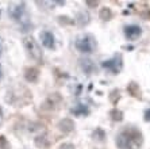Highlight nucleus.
<instances>
[{
    "label": "nucleus",
    "mask_w": 150,
    "mask_h": 149,
    "mask_svg": "<svg viewBox=\"0 0 150 149\" xmlns=\"http://www.w3.org/2000/svg\"><path fill=\"white\" fill-rule=\"evenodd\" d=\"M143 137L135 128H126L116 137V146L119 149H139L142 146Z\"/></svg>",
    "instance_id": "obj_1"
},
{
    "label": "nucleus",
    "mask_w": 150,
    "mask_h": 149,
    "mask_svg": "<svg viewBox=\"0 0 150 149\" xmlns=\"http://www.w3.org/2000/svg\"><path fill=\"white\" fill-rule=\"evenodd\" d=\"M8 12H10V16L14 19L16 23H19L23 29H28L31 24H30V16L27 14V10H26V4L25 1H21V3H12L8 8Z\"/></svg>",
    "instance_id": "obj_2"
},
{
    "label": "nucleus",
    "mask_w": 150,
    "mask_h": 149,
    "mask_svg": "<svg viewBox=\"0 0 150 149\" xmlns=\"http://www.w3.org/2000/svg\"><path fill=\"white\" fill-rule=\"evenodd\" d=\"M74 46L79 52L85 53V54H89L96 49V39H95L93 35L91 34H85L81 35L74 41Z\"/></svg>",
    "instance_id": "obj_3"
},
{
    "label": "nucleus",
    "mask_w": 150,
    "mask_h": 149,
    "mask_svg": "<svg viewBox=\"0 0 150 149\" xmlns=\"http://www.w3.org/2000/svg\"><path fill=\"white\" fill-rule=\"evenodd\" d=\"M23 43H25V48L28 52V54L31 56L34 60H37V61H41L42 50H41V48H39V45L37 43V41H35L33 37H26V38L23 39Z\"/></svg>",
    "instance_id": "obj_4"
},
{
    "label": "nucleus",
    "mask_w": 150,
    "mask_h": 149,
    "mask_svg": "<svg viewBox=\"0 0 150 149\" xmlns=\"http://www.w3.org/2000/svg\"><path fill=\"white\" fill-rule=\"evenodd\" d=\"M101 65H103V68H105V69L111 71L112 73H119L120 71H122V68H123L122 56H120V54H115L111 60H107V61H104V63L101 64Z\"/></svg>",
    "instance_id": "obj_5"
},
{
    "label": "nucleus",
    "mask_w": 150,
    "mask_h": 149,
    "mask_svg": "<svg viewBox=\"0 0 150 149\" xmlns=\"http://www.w3.org/2000/svg\"><path fill=\"white\" fill-rule=\"evenodd\" d=\"M142 34V29L138 26V24H129L125 27V35L126 38L130 39V41H134V39H138Z\"/></svg>",
    "instance_id": "obj_6"
},
{
    "label": "nucleus",
    "mask_w": 150,
    "mask_h": 149,
    "mask_svg": "<svg viewBox=\"0 0 150 149\" xmlns=\"http://www.w3.org/2000/svg\"><path fill=\"white\" fill-rule=\"evenodd\" d=\"M41 41H42V45L45 46L47 49H53L54 48V35H53L52 31H45L41 33Z\"/></svg>",
    "instance_id": "obj_7"
},
{
    "label": "nucleus",
    "mask_w": 150,
    "mask_h": 149,
    "mask_svg": "<svg viewBox=\"0 0 150 149\" xmlns=\"http://www.w3.org/2000/svg\"><path fill=\"white\" fill-rule=\"evenodd\" d=\"M80 66H81V69H83V72H85L87 75H91V73L95 71V64L92 63L89 58H83L81 60Z\"/></svg>",
    "instance_id": "obj_8"
},
{
    "label": "nucleus",
    "mask_w": 150,
    "mask_h": 149,
    "mask_svg": "<svg viewBox=\"0 0 150 149\" xmlns=\"http://www.w3.org/2000/svg\"><path fill=\"white\" fill-rule=\"evenodd\" d=\"M39 76V71L37 69V68H34V66H31V68H27L25 72V77L28 80V81H37V79H38Z\"/></svg>",
    "instance_id": "obj_9"
},
{
    "label": "nucleus",
    "mask_w": 150,
    "mask_h": 149,
    "mask_svg": "<svg viewBox=\"0 0 150 149\" xmlns=\"http://www.w3.org/2000/svg\"><path fill=\"white\" fill-rule=\"evenodd\" d=\"M58 128L61 129L64 133H70L72 130H73L74 125H73V122L70 121V119H62V121L59 122Z\"/></svg>",
    "instance_id": "obj_10"
},
{
    "label": "nucleus",
    "mask_w": 150,
    "mask_h": 149,
    "mask_svg": "<svg viewBox=\"0 0 150 149\" xmlns=\"http://www.w3.org/2000/svg\"><path fill=\"white\" fill-rule=\"evenodd\" d=\"M89 21H91V16H89V14L88 12H79L77 14V23L80 24V26H85V24L89 23Z\"/></svg>",
    "instance_id": "obj_11"
},
{
    "label": "nucleus",
    "mask_w": 150,
    "mask_h": 149,
    "mask_svg": "<svg viewBox=\"0 0 150 149\" xmlns=\"http://www.w3.org/2000/svg\"><path fill=\"white\" fill-rule=\"evenodd\" d=\"M72 113H73L74 115H88L89 110H88V107L84 106L83 103H79L74 108H72Z\"/></svg>",
    "instance_id": "obj_12"
},
{
    "label": "nucleus",
    "mask_w": 150,
    "mask_h": 149,
    "mask_svg": "<svg viewBox=\"0 0 150 149\" xmlns=\"http://www.w3.org/2000/svg\"><path fill=\"white\" fill-rule=\"evenodd\" d=\"M100 18L103 19V21H110L112 18V12H111V10L110 8H101V11H100Z\"/></svg>",
    "instance_id": "obj_13"
},
{
    "label": "nucleus",
    "mask_w": 150,
    "mask_h": 149,
    "mask_svg": "<svg viewBox=\"0 0 150 149\" xmlns=\"http://www.w3.org/2000/svg\"><path fill=\"white\" fill-rule=\"evenodd\" d=\"M111 117H112L114 121H122L123 114H122V111H119V110H112L111 111Z\"/></svg>",
    "instance_id": "obj_14"
},
{
    "label": "nucleus",
    "mask_w": 150,
    "mask_h": 149,
    "mask_svg": "<svg viewBox=\"0 0 150 149\" xmlns=\"http://www.w3.org/2000/svg\"><path fill=\"white\" fill-rule=\"evenodd\" d=\"M8 148H10V145H8L7 140L0 135V149H8Z\"/></svg>",
    "instance_id": "obj_15"
},
{
    "label": "nucleus",
    "mask_w": 150,
    "mask_h": 149,
    "mask_svg": "<svg viewBox=\"0 0 150 149\" xmlns=\"http://www.w3.org/2000/svg\"><path fill=\"white\" fill-rule=\"evenodd\" d=\"M59 149H76V148H74L73 144H64V145L61 146Z\"/></svg>",
    "instance_id": "obj_16"
},
{
    "label": "nucleus",
    "mask_w": 150,
    "mask_h": 149,
    "mask_svg": "<svg viewBox=\"0 0 150 149\" xmlns=\"http://www.w3.org/2000/svg\"><path fill=\"white\" fill-rule=\"evenodd\" d=\"M145 121L150 122V108H147V110L145 111Z\"/></svg>",
    "instance_id": "obj_17"
},
{
    "label": "nucleus",
    "mask_w": 150,
    "mask_h": 149,
    "mask_svg": "<svg viewBox=\"0 0 150 149\" xmlns=\"http://www.w3.org/2000/svg\"><path fill=\"white\" fill-rule=\"evenodd\" d=\"M87 3H88V6H92V7H96L98 6V1H89V0H87Z\"/></svg>",
    "instance_id": "obj_18"
},
{
    "label": "nucleus",
    "mask_w": 150,
    "mask_h": 149,
    "mask_svg": "<svg viewBox=\"0 0 150 149\" xmlns=\"http://www.w3.org/2000/svg\"><path fill=\"white\" fill-rule=\"evenodd\" d=\"M1 52H3V39L0 38V54H1Z\"/></svg>",
    "instance_id": "obj_19"
},
{
    "label": "nucleus",
    "mask_w": 150,
    "mask_h": 149,
    "mask_svg": "<svg viewBox=\"0 0 150 149\" xmlns=\"http://www.w3.org/2000/svg\"><path fill=\"white\" fill-rule=\"evenodd\" d=\"M1 77H3V72H1V66H0V80H1Z\"/></svg>",
    "instance_id": "obj_20"
}]
</instances>
